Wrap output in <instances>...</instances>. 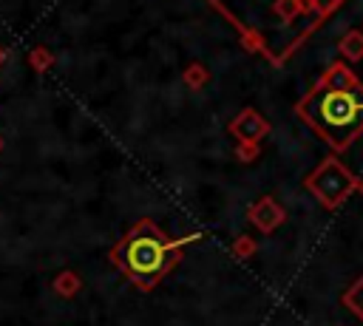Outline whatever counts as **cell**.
I'll return each instance as SVG.
<instances>
[{
    "label": "cell",
    "mask_w": 363,
    "mask_h": 326,
    "mask_svg": "<svg viewBox=\"0 0 363 326\" xmlns=\"http://www.w3.org/2000/svg\"><path fill=\"white\" fill-rule=\"evenodd\" d=\"M182 82H184L190 91H201V88L210 82V71H207V65L199 62V60L187 62V65L182 68Z\"/></svg>",
    "instance_id": "ba28073f"
},
{
    "label": "cell",
    "mask_w": 363,
    "mask_h": 326,
    "mask_svg": "<svg viewBox=\"0 0 363 326\" xmlns=\"http://www.w3.org/2000/svg\"><path fill=\"white\" fill-rule=\"evenodd\" d=\"M258 153H261V147H258V145H247V142H238V150H235L238 162H255V159H258Z\"/></svg>",
    "instance_id": "9a60e30c"
},
{
    "label": "cell",
    "mask_w": 363,
    "mask_h": 326,
    "mask_svg": "<svg viewBox=\"0 0 363 326\" xmlns=\"http://www.w3.org/2000/svg\"><path fill=\"white\" fill-rule=\"evenodd\" d=\"M51 286H54V292H57L60 298H74V295L82 289V278H79L74 269H62V272L54 275Z\"/></svg>",
    "instance_id": "9c48e42d"
},
{
    "label": "cell",
    "mask_w": 363,
    "mask_h": 326,
    "mask_svg": "<svg viewBox=\"0 0 363 326\" xmlns=\"http://www.w3.org/2000/svg\"><path fill=\"white\" fill-rule=\"evenodd\" d=\"M269 122L255 111V108H244L235 113V119L230 122V133L238 139V142H247V145H258L264 136H269Z\"/></svg>",
    "instance_id": "277c9868"
},
{
    "label": "cell",
    "mask_w": 363,
    "mask_h": 326,
    "mask_svg": "<svg viewBox=\"0 0 363 326\" xmlns=\"http://www.w3.org/2000/svg\"><path fill=\"white\" fill-rule=\"evenodd\" d=\"M272 11L281 17V23H292L298 14H306L301 0H275L272 3Z\"/></svg>",
    "instance_id": "4fadbf2b"
},
{
    "label": "cell",
    "mask_w": 363,
    "mask_h": 326,
    "mask_svg": "<svg viewBox=\"0 0 363 326\" xmlns=\"http://www.w3.org/2000/svg\"><path fill=\"white\" fill-rule=\"evenodd\" d=\"M250 221L255 224V230L258 232H264V235H269L272 230H278L284 221H286V210L272 198V196H261L252 207H250Z\"/></svg>",
    "instance_id": "5b68a950"
},
{
    "label": "cell",
    "mask_w": 363,
    "mask_h": 326,
    "mask_svg": "<svg viewBox=\"0 0 363 326\" xmlns=\"http://www.w3.org/2000/svg\"><path fill=\"white\" fill-rule=\"evenodd\" d=\"M0 150H3V136H0Z\"/></svg>",
    "instance_id": "ac0fdd59"
},
{
    "label": "cell",
    "mask_w": 363,
    "mask_h": 326,
    "mask_svg": "<svg viewBox=\"0 0 363 326\" xmlns=\"http://www.w3.org/2000/svg\"><path fill=\"white\" fill-rule=\"evenodd\" d=\"M295 111L332 150H346L363 130V111L352 91H323L315 85Z\"/></svg>",
    "instance_id": "7a4b0ae2"
},
{
    "label": "cell",
    "mask_w": 363,
    "mask_h": 326,
    "mask_svg": "<svg viewBox=\"0 0 363 326\" xmlns=\"http://www.w3.org/2000/svg\"><path fill=\"white\" fill-rule=\"evenodd\" d=\"M343 306L354 315V317H360L363 320V275L343 292Z\"/></svg>",
    "instance_id": "30bf717a"
},
{
    "label": "cell",
    "mask_w": 363,
    "mask_h": 326,
    "mask_svg": "<svg viewBox=\"0 0 363 326\" xmlns=\"http://www.w3.org/2000/svg\"><path fill=\"white\" fill-rule=\"evenodd\" d=\"M28 65H31L34 74H45V71L54 65V54H51V48H45V45H34V48L28 51Z\"/></svg>",
    "instance_id": "8fae6325"
},
{
    "label": "cell",
    "mask_w": 363,
    "mask_h": 326,
    "mask_svg": "<svg viewBox=\"0 0 363 326\" xmlns=\"http://www.w3.org/2000/svg\"><path fill=\"white\" fill-rule=\"evenodd\" d=\"M303 187L318 198L320 207L337 210V207L357 190V176H354L337 156H326V159L303 179Z\"/></svg>",
    "instance_id": "3957f363"
},
{
    "label": "cell",
    "mask_w": 363,
    "mask_h": 326,
    "mask_svg": "<svg viewBox=\"0 0 363 326\" xmlns=\"http://www.w3.org/2000/svg\"><path fill=\"white\" fill-rule=\"evenodd\" d=\"M184 241L167 238L150 218L136 221L111 249V264L142 292L159 286V281L179 264Z\"/></svg>",
    "instance_id": "6da1fadb"
},
{
    "label": "cell",
    "mask_w": 363,
    "mask_h": 326,
    "mask_svg": "<svg viewBox=\"0 0 363 326\" xmlns=\"http://www.w3.org/2000/svg\"><path fill=\"white\" fill-rule=\"evenodd\" d=\"M337 51H340V57L346 62H360L363 60V31L360 28L346 31L340 37V43H337Z\"/></svg>",
    "instance_id": "52a82bcc"
},
{
    "label": "cell",
    "mask_w": 363,
    "mask_h": 326,
    "mask_svg": "<svg viewBox=\"0 0 363 326\" xmlns=\"http://www.w3.org/2000/svg\"><path fill=\"white\" fill-rule=\"evenodd\" d=\"M255 252H258V244H255V238H250V235H238V238L230 244V255H233L235 261H250Z\"/></svg>",
    "instance_id": "7c38bea8"
},
{
    "label": "cell",
    "mask_w": 363,
    "mask_h": 326,
    "mask_svg": "<svg viewBox=\"0 0 363 326\" xmlns=\"http://www.w3.org/2000/svg\"><path fill=\"white\" fill-rule=\"evenodd\" d=\"M303 3V11L309 14V11H318V14H326V11H332L340 0H301Z\"/></svg>",
    "instance_id": "5bb4252c"
},
{
    "label": "cell",
    "mask_w": 363,
    "mask_h": 326,
    "mask_svg": "<svg viewBox=\"0 0 363 326\" xmlns=\"http://www.w3.org/2000/svg\"><path fill=\"white\" fill-rule=\"evenodd\" d=\"M357 190H360V193H363V179H357Z\"/></svg>",
    "instance_id": "e0dca14e"
},
{
    "label": "cell",
    "mask_w": 363,
    "mask_h": 326,
    "mask_svg": "<svg viewBox=\"0 0 363 326\" xmlns=\"http://www.w3.org/2000/svg\"><path fill=\"white\" fill-rule=\"evenodd\" d=\"M357 82H360V79L354 77V71H352L346 62H332V65L320 74L318 88H323V91H352Z\"/></svg>",
    "instance_id": "8992f818"
},
{
    "label": "cell",
    "mask_w": 363,
    "mask_h": 326,
    "mask_svg": "<svg viewBox=\"0 0 363 326\" xmlns=\"http://www.w3.org/2000/svg\"><path fill=\"white\" fill-rule=\"evenodd\" d=\"M6 57H9V54H6V48L0 45V68H3V62H6Z\"/></svg>",
    "instance_id": "2e32d148"
}]
</instances>
